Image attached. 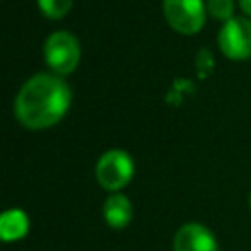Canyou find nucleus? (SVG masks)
I'll list each match as a JSON object with an SVG mask.
<instances>
[{"instance_id":"9","label":"nucleus","mask_w":251,"mask_h":251,"mask_svg":"<svg viewBox=\"0 0 251 251\" xmlns=\"http://www.w3.org/2000/svg\"><path fill=\"white\" fill-rule=\"evenodd\" d=\"M75 0H37V6L41 14L49 20H59L69 14Z\"/></svg>"},{"instance_id":"2","label":"nucleus","mask_w":251,"mask_h":251,"mask_svg":"<svg viewBox=\"0 0 251 251\" xmlns=\"http://www.w3.org/2000/svg\"><path fill=\"white\" fill-rule=\"evenodd\" d=\"M43 55L51 71L57 75H71L80 61L78 39L69 31H55L45 39Z\"/></svg>"},{"instance_id":"4","label":"nucleus","mask_w":251,"mask_h":251,"mask_svg":"<svg viewBox=\"0 0 251 251\" xmlns=\"http://www.w3.org/2000/svg\"><path fill=\"white\" fill-rule=\"evenodd\" d=\"M163 12L169 25L184 35L200 31L206 22L204 0H163Z\"/></svg>"},{"instance_id":"10","label":"nucleus","mask_w":251,"mask_h":251,"mask_svg":"<svg viewBox=\"0 0 251 251\" xmlns=\"http://www.w3.org/2000/svg\"><path fill=\"white\" fill-rule=\"evenodd\" d=\"M206 10L210 12L212 18L227 22V20L233 18L235 2L233 0H206Z\"/></svg>"},{"instance_id":"1","label":"nucleus","mask_w":251,"mask_h":251,"mask_svg":"<svg viewBox=\"0 0 251 251\" xmlns=\"http://www.w3.org/2000/svg\"><path fill=\"white\" fill-rule=\"evenodd\" d=\"M71 106V88L59 75L39 73L27 78L14 102L18 122L27 129L55 126Z\"/></svg>"},{"instance_id":"7","label":"nucleus","mask_w":251,"mask_h":251,"mask_svg":"<svg viewBox=\"0 0 251 251\" xmlns=\"http://www.w3.org/2000/svg\"><path fill=\"white\" fill-rule=\"evenodd\" d=\"M102 212H104L106 224L110 227H114V229H124L131 222V214H133L131 202L124 194H120V192H116V194L106 198Z\"/></svg>"},{"instance_id":"12","label":"nucleus","mask_w":251,"mask_h":251,"mask_svg":"<svg viewBox=\"0 0 251 251\" xmlns=\"http://www.w3.org/2000/svg\"><path fill=\"white\" fill-rule=\"evenodd\" d=\"M249 206H251V196H249Z\"/></svg>"},{"instance_id":"5","label":"nucleus","mask_w":251,"mask_h":251,"mask_svg":"<svg viewBox=\"0 0 251 251\" xmlns=\"http://www.w3.org/2000/svg\"><path fill=\"white\" fill-rule=\"evenodd\" d=\"M220 51L231 61H245L251 57V20L233 16L218 33Z\"/></svg>"},{"instance_id":"6","label":"nucleus","mask_w":251,"mask_h":251,"mask_svg":"<svg viewBox=\"0 0 251 251\" xmlns=\"http://www.w3.org/2000/svg\"><path fill=\"white\" fill-rule=\"evenodd\" d=\"M173 251H218V243L206 226L190 222L176 229Z\"/></svg>"},{"instance_id":"11","label":"nucleus","mask_w":251,"mask_h":251,"mask_svg":"<svg viewBox=\"0 0 251 251\" xmlns=\"http://www.w3.org/2000/svg\"><path fill=\"white\" fill-rule=\"evenodd\" d=\"M239 8H241L247 16H251V0H239Z\"/></svg>"},{"instance_id":"3","label":"nucleus","mask_w":251,"mask_h":251,"mask_svg":"<svg viewBox=\"0 0 251 251\" xmlns=\"http://www.w3.org/2000/svg\"><path fill=\"white\" fill-rule=\"evenodd\" d=\"M133 176V161L122 149L106 151L96 163V180L106 190L124 188Z\"/></svg>"},{"instance_id":"8","label":"nucleus","mask_w":251,"mask_h":251,"mask_svg":"<svg viewBox=\"0 0 251 251\" xmlns=\"http://www.w3.org/2000/svg\"><path fill=\"white\" fill-rule=\"evenodd\" d=\"M27 226L29 220L22 210L18 208L6 210L0 218V235L4 241H16L27 233Z\"/></svg>"}]
</instances>
